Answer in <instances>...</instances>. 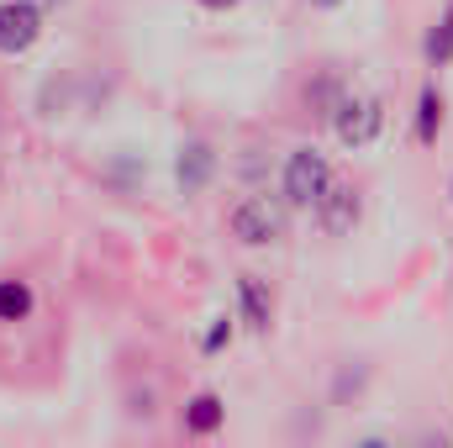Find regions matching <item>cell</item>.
I'll return each mask as SVG.
<instances>
[{
  "instance_id": "cell-1",
  "label": "cell",
  "mask_w": 453,
  "mask_h": 448,
  "mask_svg": "<svg viewBox=\"0 0 453 448\" xmlns=\"http://www.w3.org/2000/svg\"><path fill=\"white\" fill-rule=\"evenodd\" d=\"M333 190V164H327V153H317V148H296L290 158H285V174H280V196H285V206H301V212H317V201Z\"/></svg>"
},
{
  "instance_id": "cell-2",
  "label": "cell",
  "mask_w": 453,
  "mask_h": 448,
  "mask_svg": "<svg viewBox=\"0 0 453 448\" xmlns=\"http://www.w3.org/2000/svg\"><path fill=\"white\" fill-rule=\"evenodd\" d=\"M285 227H290L285 201L242 196V201L232 206V237H237L242 248H274V243H285Z\"/></svg>"
},
{
  "instance_id": "cell-3",
  "label": "cell",
  "mask_w": 453,
  "mask_h": 448,
  "mask_svg": "<svg viewBox=\"0 0 453 448\" xmlns=\"http://www.w3.org/2000/svg\"><path fill=\"white\" fill-rule=\"evenodd\" d=\"M385 127V101L380 96H348L342 90L338 112H333V132H338L342 148H369Z\"/></svg>"
},
{
  "instance_id": "cell-4",
  "label": "cell",
  "mask_w": 453,
  "mask_h": 448,
  "mask_svg": "<svg viewBox=\"0 0 453 448\" xmlns=\"http://www.w3.org/2000/svg\"><path fill=\"white\" fill-rule=\"evenodd\" d=\"M42 37V5L37 0H0V53L16 58Z\"/></svg>"
},
{
  "instance_id": "cell-5",
  "label": "cell",
  "mask_w": 453,
  "mask_h": 448,
  "mask_svg": "<svg viewBox=\"0 0 453 448\" xmlns=\"http://www.w3.org/2000/svg\"><path fill=\"white\" fill-rule=\"evenodd\" d=\"M358 212H364L358 190L333 180V190L317 201V227H322V232H333V237H342V232H353V227H358Z\"/></svg>"
},
{
  "instance_id": "cell-6",
  "label": "cell",
  "mask_w": 453,
  "mask_h": 448,
  "mask_svg": "<svg viewBox=\"0 0 453 448\" xmlns=\"http://www.w3.org/2000/svg\"><path fill=\"white\" fill-rule=\"evenodd\" d=\"M211 174H217V153H211V143L190 137V143L180 148V158H174V180H180V190H185V196H201V190L211 185Z\"/></svg>"
},
{
  "instance_id": "cell-7",
  "label": "cell",
  "mask_w": 453,
  "mask_h": 448,
  "mask_svg": "<svg viewBox=\"0 0 453 448\" xmlns=\"http://www.w3.org/2000/svg\"><path fill=\"white\" fill-rule=\"evenodd\" d=\"M237 317H242L248 333H269L274 328V296H269V285L258 274L237 280Z\"/></svg>"
},
{
  "instance_id": "cell-8",
  "label": "cell",
  "mask_w": 453,
  "mask_h": 448,
  "mask_svg": "<svg viewBox=\"0 0 453 448\" xmlns=\"http://www.w3.org/2000/svg\"><path fill=\"white\" fill-rule=\"evenodd\" d=\"M438 132H443V90L427 80V85H422V96H417V127H411V137H417L422 148H433V143H438Z\"/></svg>"
},
{
  "instance_id": "cell-9",
  "label": "cell",
  "mask_w": 453,
  "mask_h": 448,
  "mask_svg": "<svg viewBox=\"0 0 453 448\" xmlns=\"http://www.w3.org/2000/svg\"><path fill=\"white\" fill-rule=\"evenodd\" d=\"M222 417H226V406H222V396H217V390H201V396H190V401H185V433H196V438L217 433V428H222Z\"/></svg>"
},
{
  "instance_id": "cell-10",
  "label": "cell",
  "mask_w": 453,
  "mask_h": 448,
  "mask_svg": "<svg viewBox=\"0 0 453 448\" xmlns=\"http://www.w3.org/2000/svg\"><path fill=\"white\" fill-rule=\"evenodd\" d=\"M32 306H37V296L27 280H0V322H27Z\"/></svg>"
},
{
  "instance_id": "cell-11",
  "label": "cell",
  "mask_w": 453,
  "mask_h": 448,
  "mask_svg": "<svg viewBox=\"0 0 453 448\" xmlns=\"http://www.w3.org/2000/svg\"><path fill=\"white\" fill-rule=\"evenodd\" d=\"M422 53H427V64H433V69H449V64H453V0L443 5V16L433 21V32H427V48H422Z\"/></svg>"
},
{
  "instance_id": "cell-12",
  "label": "cell",
  "mask_w": 453,
  "mask_h": 448,
  "mask_svg": "<svg viewBox=\"0 0 453 448\" xmlns=\"http://www.w3.org/2000/svg\"><path fill=\"white\" fill-rule=\"evenodd\" d=\"M232 333H237V328H232V317H217V322L206 328V337H201V353H222L226 343H232Z\"/></svg>"
},
{
  "instance_id": "cell-13",
  "label": "cell",
  "mask_w": 453,
  "mask_h": 448,
  "mask_svg": "<svg viewBox=\"0 0 453 448\" xmlns=\"http://www.w3.org/2000/svg\"><path fill=\"white\" fill-rule=\"evenodd\" d=\"M201 5H206V11H232L237 0H201Z\"/></svg>"
},
{
  "instance_id": "cell-14",
  "label": "cell",
  "mask_w": 453,
  "mask_h": 448,
  "mask_svg": "<svg viewBox=\"0 0 453 448\" xmlns=\"http://www.w3.org/2000/svg\"><path fill=\"white\" fill-rule=\"evenodd\" d=\"M311 5H317V11H338L342 0H311Z\"/></svg>"
},
{
  "instance_id": "cell-15",
  "label": "cell",
  "mask_w": 453,
  "mask_h": 448,
  "mask_svg": "<svg viewBox=\"0 0 453 448\" xmlns=\"http://www.w3.org/2000/svg\"><path fill=\"white\" fill-rule=\"evenodd\" d=\"M37 5H64V0H37Z\"/></svg>"
}]
</instances>
